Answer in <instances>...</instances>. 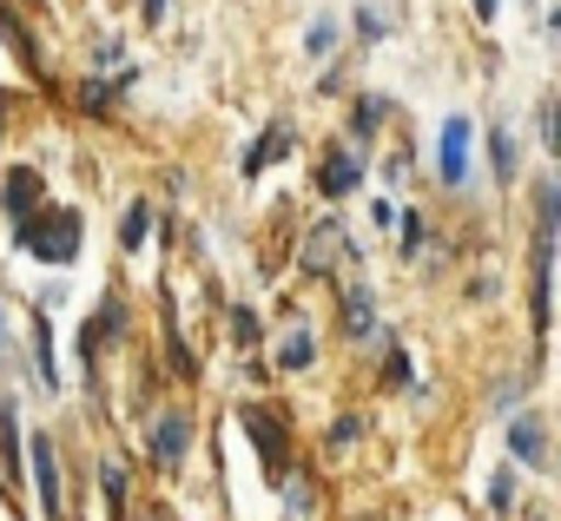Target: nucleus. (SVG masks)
I'll return each mask as SVG.
<instances>
[{"instance_id":"nucleus-9","label":"nucleus","mask_w":561,"mask_h":521,"mask_svg":"<svg viewBox=\"0 0 561 521\" xmlns=\"http://www.w3.org/2000/svg\"><path fill=\"white\" fill-rule=\"evenodd\" d=\"M508 449L522 455V462H541V429L522 416V422H508Z\"/></svg>"},{"instance_id":"nucleus-11","label":"nucleus","mask_w":561,"mask_h":521,"mask_svg":"<svg viewBox=\"0 0 561 521\" xmlns=\"http://www.w3.org/2000/svg\"><path fill=\"white\" fill-rule=\"evenodd\" d=\"M34 198H41V178H34V172H21V178H14V192H8V205H14V218H21V211H27Z\"/></svg>"},{"instance_id":"nucleus-14","label":"nucleus","mask_w":561,"mask_h":521,"mask_svg":"<svg viewBox=\"0 0 561 521\" xmlns=\"http://www.w3.org/2000/svg\"><path fill=\"white\" fill-rule=\"evenodd\" d=\"M489 501H495V508H508V501H515V475H508V468L495 475V488H489Z\"/></svg>"},{"instance_id":"nucleus-7","label":"nucleus","mask_w":561,"mask_h":521,"mask_svg":"<svg viewBox=\"0 0 561 521\" xmlns=\"http://www.w3.org/2000/svg\"><path fill=\"white\" fill-rule=\"evenodd\" d=\"M277 152H285V126H271V132H264V139H257V146L244 152V178H251V172H264V165H271Z\"/></svg>"},{"instance_id":"nucleus-13","label":"nucleus","mask_w":561,"mask_h":521,"mask_svg":"<svg viewBox=\"0 0 561 521\" xmlns=\"http://www.w3.org/2000/svg\"><path fill=\"white\" fill-rule=\"evenodd\" d=\"M331 40H337V27H331V21H318V27H311V40H305V47H311V54H331Z\"/></svg>"},{"instance_id":"nucleus-4","label":"nucleus","mask_w":561,"mask_h":521,"mask_svg":"<svg viewBox=\"0 0 561 521\" xmlns=\"http://www.w3.org/2000/svg\"><path fill=\"white\" fill-rule=\"evenodd\" d=\"M21 409L14 403H0V468H8V482H21Z\"/></svg>"},{"instance_id":"nucleus-10","label":"nucleus","mask_w":561,"mask_h":521,"mask_svg":"<svg viewBox=\"0 0 561 521\" xmlns=\"http://www.w3.org/2000/svg\"><path fill=\"white\" fill-rule=\"evenodd\" d=\"M146 231H152V211H146V205H133V211H126V224H119L126 251H139V244H146Z\"/></svg>"},{"instance_id":"nucleus-16","label":"nucleus","mask_w":561,"mask_h":521,"mask_svg":"<svg viewBox=\"0 0 561 521\" xmlns=\"http://www.w3.org/2000/svg\"><path fill=\"white\" fill-rule=\"evenodd\" d=\"M476 14H482V21H495V14H502V8H495V0H476Z\"/></svg>"},{"instance_id":"nucleus-3","label":"nucleus","mask_w":561,"mask_h":521,"mask_svg":"<svg viewBox=\"0 0 561 521\" xmlns=\"http://www.w3.org/2000/svg\"><path fill=\"white\" fill-rule=\"evenodd\" d=\"M34 488H41L47 521H60V462H54V442L47 436H34Z\"/></svg>"},{"instance_id":"nucleus-15","label":"nucleus","mask_w":561,"mask_h":521,"mask_svg":"<svg viewBox=\"0 0 561 521\" xmlns=\"http://www.w3.org/2000/svg\"><path fill=\"white\" fill-rule=\"evenodd\" d=\"M351 337H370V304H364V298L351 304Z\"/></svg>"},{"instance_id":"nucleus-6","label":"nucleus","mask_w":561,"mask_h":521,"mask_svg":"<svg viewBox=\"0 0 561 521\" xmlns=\"http://www.w3.org/2000/svg\"><path fill=\"white\" fill-rule=\"evenodd\" d=\"M357 178H364V165H357V159H351V152H337V159H331V165H324V192H331V198H344V192H351V185H357Z\"/></svg>"},{"instance_id":"nucleus-12","label":"nucleus","mask_w":561,"mask_h":521,"mask_svg":"<svg viewBox=\"0 0 561 521\" xmlns=\"http://www.w3.org/2000/svg\"><path fill=\"white\" fill-rule=\"evenodd\" d=\"M489 152H495V172L508 178V172H515V146H508V132H495V139H489Z\"/></svg>"},{"instance_id":"nucleus-5","label":"nucleus","mask_w":561,"mask_h":521,"mask_svg":"<svg viewBox=\"0 0 561 521\" xmlns=\"http://www.w3.org/2000/svg\"><path fill=\"white\" fill-rule=\"evenodd\" d=\"M311 357H318V337L311 331H291L285 344H277V370H305Z\"/></svg>"},{"instance_id":"nucleus-1","label":"nucleus","mask_w":561,"mask_h":521,"mask_svg":"<svg viewBox=\"0 0 561 521\" xmlns=\"http://www.w3.org/2000/svg\"><path fill=\"white\" fill-rule=\"evenodd\" d=\"M21 251L47 257V265H73V251H80V218L73 211H27L21 218Z\"/></svg>"},{"instance_id":"nucleus-2","label":"nucleus","mask_w":561,"mask_h":521,"mask_svg":"<svg viewBox=\"0 0 561 521\" xmlns=\"http://www.w3.org/2000/svg\"><path fill=\"white\" fill-rule=\"evenodd\" d=\"M469 165H476V126L456 113L436 139V172H443V185H469Z\"/></svg>"},{"instance_id":"nucleus-8","label":"nucleus","mask_w":561,"mask_h":521,"mask_svg":"<svg viewBox=\"0 0 561 521\" xmlns=\"http://www.w3.org/2000/svg\"><path fill=\"white\" fill-rule=\"evenodd\" d=\"M152 449H159L165 462H179V455H185V422H179V416H165V422L152 429Z\"/></svg>"}]
</instances>
